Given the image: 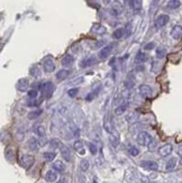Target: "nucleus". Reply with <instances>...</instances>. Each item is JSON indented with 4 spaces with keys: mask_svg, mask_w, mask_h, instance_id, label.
I'll return each mask as SVG.
<instances>
[{
    "mask_svg": "<svg viewBox=\"0 0 182 183\" xmlns=\"http://www.w3.org/2000/svg\"><path fill=\"white\" fill-rule=\"evenodd\" d=\"M54 90H55V87H54V84H53L52 82H50V81L44 82L40 85V92H42V96H43L44 99H51Z\"/></svg>",
    "mask_w": 182,
    "mask_h": 183,
    "instance_id": "nucleus-1",
    "label": "nucleus"
},
{
    "mask_svg": "<svg viewBox=\"0 0 182 183\" xmlns=\"http://www.w3.org/2000/svg\"><path fill=\"white\" fill-rule=\"evenodd\" d=\"M152 142H153L152 136L146 131H141L137 135V143L141 146H150Z\"/></svg>",
    "mask_w": 182,
    "mask_h": 183,
    "instance_id": "nucleus-2",
    "label": "nucleus"
},
{
    "mask_svg": "<svg viewBox=\"0 0 182 183\" xmlns=\"http://www.w3.org/2000/svg\"><path fill=\"white\" fill-rule=\"evenodd\" d=\"M19 163H20L22 168H24L25 170H28L35 163V157L33 156V155H29V154H25V155H23V156L20 157Z\"/></svg>",
    "mask_w": 182,
    "mask_h": 183,
    "instance_id": "nucleus-3",
    "label": "nucleus"
},
{
    "mask_svg": "<svg viewBox=\"0 0 182 183\" xmlns=\"http://www.w3.org/2000/svg\"><path fill=\"white\" fill-rule=\"evenodd\" d=\"M43 69L46 73H51L55 70V63L52 56H46L43 60Z\"/></svg>",
    "mask_w": 182,
    "mask_h": 183,
    "instance_id": "nucleus-4",
    "label": "nucleus"
},
{
    "mask_svg": "<svg viewBox=\"0 0 182 183\" xmlns=\"http://www.w3.org/2000/svg\"><path fill=\"white\" fill-rule=\"evenodd\" d=\"M170 20L169 15H165V13H162V15H158L155 19V27L156 28H162L164 27Z\"/></svg>",
    "mask_w": 182,
    "mask_h": 183,
    "instance_id": "nucleus-5",
    "label": "nucleus"
},
{
    "mask_svg": "<svg viewBox=\"0 0 182 183\" xmlns=\"http://www.w3.org/2000/svg\"><path fill=\"white\" fill-rule=\"evenodd\" d=\"M60 152H61V156H62V158L64 161H66V162H71L72 161V153H71V149L67 146L62 144L61 147H60Z\"/></svg>",
    "mask_w": 182,
    "mask_h": 183,
    "instance_id": "nucleus-6",
    "label": "nucleus"
},
{
    "mask_svg": "<svg viewBox=\"0 0 182 183\" xmlns=\"http://www.w3.org/2000/svg\"><path fill=\"white\" fill-rule=\"evenodd\" d=\"M28 87H29V81H28V79L24 78V79H19L17 82H16V89L18 90V91H26L27 89H28Z\"/></svg>",
    "mask_w": 182,
    "mask_h": 183,
    "instance_id": "nucleus-7",
    "label": "nucleus"
},
{
    "mask_svg": "<svg viewBox=\"0 0 182 183\" xmlns=\"http://www.w3.org/2000/svg\"><path fill=\"white\" fill-rule=\"evenodd\" d=\"M172 149H173V147H172V145L171 144H165L163 145V146H161L160 148H158V155L161 157H166L169 156L170 154L172 153Z\"/></svg>",
    "mask_w": 182,
    "mask_h": 183,
    "instance_id": "nucleus-8",
    "label": "nucleus"
},
{
    "mask_svg": "<svg viewBox=\"0 0 182 183\" xmlns=\"http://www.w3.org/2000/svg\"><path fill=\"white\" fill-rule=\"evenodd\" d=\"M104 131H107L108 134H111L113 131H115L114 122H113V119H111V117H110V115H108L107 117L104 118Z\"/></svg>",
    "mask_w": 182,
    "mask_h": 183,
    "instance_id": "nucleus-9",
    "label": "nucleus"
},
{
    "mask_svg": "<svg viewBox=\"0 0 182 183\" xmlns=\"http://www.w3.org/2000/svg\"><path fill=\"white\" fill-rule=\"evenodd\" d=\"M113 48H114V45H113V44H109V45H107V46L102 47V48L99 51V54H98L99 59H101V60L107 59V57L110 55V53H111V51H113Z\"/></svg>",
    "mask_w": 182,
    "mask_h": 183,
    "instance_id": "nucleus-10",
    "label": "nucleus"
},
{
    "mask_svg": "<svg viewBox=\"0 0 182 183\" xmlns=\"http://www.w3.org/2000/svg\"><path fill=\"white\" fill-rule=\"evenodd\" d=\"M138 91H140V93H141L143 97L150 98V97L152 96V93H153V89H152L150 85H147V84H142V85L138 87Z\"/></svg>",
    "mask_w": 182,
    "mask_h": 183,
    "instance_id": "nucleus-11",
    "label": "nucleus"
},
{
    "mask_svg": "<svg viewBox=\"0 0 182 183\" xmlns=\"http://www.w3.org/2000/svg\"><path fill=\"white\" fill-rule=\"evenodd\" d=\"M5 157H6V159H7L8 162H10V163H13V161H15L16 151H15V148H13V146H8V147L6 148V151H5Z\"/></svg>",
    "mask_w": 182,
    "mask_h": 183,
    "instance_id": "nucleus-12",
    "label": "nucleus"
},
{
    "mask_svg": "<svg viewBox=\"0 0 182 183\" xmlns=\"http://www.w3.org/2000/svg\"><path fill=\"white\" fill-rule=\"evenodd\" d=\"M141 166L144 168L145 170H150V171H157L158 170V165L156 162L153 161H143L141 163Z\"/></svg>",
    "mask_w": 182,
    "mask_h": 183,
    "instance_id": "nucleus-13",
    "label": "nucleus"
},
{
    "mask_svg": "<svg viewBox=\"0 0 182 183\" xmlns=\"http://www.w3.org/2000/svg\"><path fill=\"white\" fill-rule=\"evenodd\" d=\"M171 37L173 39H180L182 37V27L180 25H175L171 30Z\"/></svg>",
    "mask_w": 182,
    "mask_h": 183,
    "instance_id": "nucleus-14",
    "label": "nucleus"
},
{
    "mask_svg": "<svg viewBox=\"0 0 182 183\" xmlns=\"http://www.w3.org/2000/svg\"><path fill=\"white\" fill-rule=\"evenodd\" d=\"M106 30H107L106 27L102 26L101 24H94L91 27V32L97 34V35H104V34H106Z\"/></svg>",
    "mask_w": 182,
    "mask_h": 183,
    "instance_id": "nucleus-15",
    "label": "nucleus"
},
{
    "mask_svg": "<svg viewBox=\"0 0 182 183\" xmlns=\"http://www.w3.org/2000/svg\"><path fill=\"white\" fill-rule=\"evenodd\" d=\"M119 141H120V138H119V135L116 131H113L111 134H109V142L114 147H117L119 145Z\"/></svg>",
    "mask_w": 182,
    "mask_h": 183,
    "instance_id": "nucleus-16",
    "label": "nucleus"
},
{
    "mask_svg": "<svg viewBox=\"0 0 182 183\" xmlns=\"http://www.w3.org/2000/svg\"><path fill=\"white\" fill-rule=\"evenodd\" d=\"M61 63H62V65L65 66V67L72 66V65H73V63H74V57H73L72 55L67 54V55H65V56H63V59H62Z\"/></svg>",
    "mask_w": 182,
    "mask_h": 183,
    "instance_id": "nucleus-17",
    "label": "nucleus"
},
{
    "mask_svg": "<svg viewBox=\"0 0 182 183\" xmlns=\"http://www.w3.org/2000/svg\"><path fill=\"white\" fill-rule=\"evenodd\" d=\"M39 146H42L40 142H38L36 138H30L28 141V148L30 151H38Z\"/></svg>",
    "mask_w": 182,
    "mask_h": 183,
    "instance_id": "nucleus-18",
    "label": "nucleus"
},
{
    "mask_svg": "<svg viewBox=\"0 0 182 183\" xmlns=\"http://www.w3.org/2000/svg\"><path fill=\"white\" fill-rule=\"evenodd\" d=\"M69 75H70V71H69L67 69H62V70H60V71L56 73V79H57L59 81H63V80H65Z\"/></svg>",
    "mask_w": 182,
    "mask_h": 183,
    "instance_id": "nucleus-19",
    "label": "nucleus"
},
{
    "mask_svg": "<svg viewBox=\"0 0 182 183\" xmlns=\"http://www.w3.org/2000/svg\"><path fill=\"white\" fill-rule=\"evenodd\" d=\"M83 147H84V143L81 141V139H78V141H75L74 142V144H73V148L79 152L81 155H83L84 154V149H83Z\"/></svg>",
    "mask_w": 182,
    "mask_h": 183,
    "instance_id": "nucleus-20",
    "label": "nucleus"
},
{
    "mask_svg": "<svg viewBox=\"0 0 182 183\" xmlns=\"http://www.w3.org/2000/svg\"><path fill=\"white\" fill-rule=\"evenodd\" d=\"M34 131L36 133V135L40 137V138H45L46 136V131H45V127L43 125H36V127L34 128Z\"/></svg>",
    "mask_w": 182,
    "mask_h": 183,
    "instance_id": "nucleus-21",
    "label": "nucleus"
},
{
    "mask_svg": "<svg viewBox=\"0 0 182 183\" xmlns=\"http://www.w3.org/2000/svg\"><path fill=\"white\" fill-rule=\"evenodd\" d=\"M53 170L54 171H57V172H60V173H63L65 171V165L63 162H61V161H56V162H54L53 163Z\"/></svg>",
    "mask_w": 182,
    "mask_h": 183,
    "instance_id": "nucleus-22",
    "label": "nucleus"
},
{
    "mask_svg": "<svg viewBox=\"0 0 182 183\" xmlns=\"http://www.w3.org/2000/svg\"><path fill=\"white\" fill-rule=\"evenodd\" d=\"M45 180L50 183L55 182V181L57 180V174H56L54 171H49V172L45 174Z\"/></svg>",
    "mask_w": 182,
    "mask_h": 183,
    "instance_id": "nucleus-23",
    "label": "nucleus"
},
{
    "mask_svg": "<svg viewBox=\"0 0 182 183\" xmlns=\"http://www.w3.org/2000/svg\"><path fill=\"white\" fill-rule=\"evenodd\" d=\"M147 60H148V56L144 52H138L136 54V56H135V61H136L137 63H144V62H146Z\"/></svg>",
    "mask_w": 182,
    "mask_h": 183,
    "instance_id": "nucleus-24",
    "label": "nucleus"
},
{
    "mask_svg": "<svg viewBox=\"0 0 182 183\" xmlns=\"http://www.w3.org/2000/svg\"><path fill=\"white\" fill-rule=\"evenodd\" d=\"M127 108H128V104H123V105H119L115 109V115H117V116H121L123 114H125V111L127 110Z\"/></svg>",
    "mask_w": 182,
    "mask_h": 183,
    "instance_id": "nucleus-25",
    "label": "nucleus"
},
{
    "mask_svg": "<svg viewBox=\"0 0 182 183\" xmlns=\"http://www.w3.org/2000/svg\"><path fill=\"white\" fill-rule=\"evenodd\" d=\"M96 63V59L94 57H89V59H84L82 60V62L80 63L81 67H87V66H91Z\"/></svg>",
    "mask_w": 182,
    "mask_h": 183,
    "instance_id": "nucleus-26",
    "label": "nucleus"
},
{
    "mask_svg": "<svg viewBox=\"0 0 182 183\" xmlns=\"http://www.w3.org/2000/svg\"><path fill=\"white\" fill-rule=\"evenodd\" d=\"M175 166H177V158L172 157V158H170L169 161H168L165 169H166V171H172L175 169Z\"/></svg>",
    "mask_w": 182,
    "mask_h": 183,
    "instance_id": "nucleus-27",
    "label": "nucleus"
},
{
    "mask_svg": "<svg viewBox=\"0 0 182 183\" xmlns=\"http://www.w3.org/2000/svg\"><path fill=\"white\" fill-rule=\"evenodd\" d=\"M181 6V2L180 0H169L168 1V7L170 9H177Z\"/></svg>",
    "mask_w": 182,
    "mask_h": 183,
    "instance_id": "nucleus-28",
    "label": "nucleus"
},
{
    "mask_svg": "<svg viewBox=\"0 0 182 183\" xmlns=\"http://www.w3.org/2000/svg\"><path fill=\"white\" fill-rule=\"evenodd\" d=\"M124 34H125V28H117V29L114 32L113 37L115 39H119L124 36Z\"/></svg>",
    "mask_w": 182,
    "mask_h": 183,
    "instance_id": "nucleus-29",
    "label": "nucleus"
},
{
    "mask_svg": "<svg viewBox=\"0 0 182 183\" xmlns=\"http://www.w3.org/2000/svg\"><path fill=\"white\" fill-rule=\"evenodd\" d=\"M55 156H56V154L54 152H45L43 154V157H44V159L46 162H52L53 159L55 158Z\"/></svg>",
    "mask_w": 182,
    "mask_h": 183,
    "instance_id": "nucleus-30",
    "label": "nucleus"
},
{
    "mask_svg": "<svg viewBox=\"0 0 182 183\" xmlns=\"http://www.w3.org/2000/svg\"><path fill=\"white\" fill-rule=\"evenodd\" d=\"M40 115H42V110H40V109H38V110H33V111H30V112L28 114V119H30V120L36 119V118H38Z\"/></svg>",
    "mask_w": 182,
    "mask_h": 183,
    "instance_id": "nucleus-31",
    "label": "nucleus"
},
{
    "mask_svg": "<svg viewBox=\"0 0 182 183\" xmlns=\"http://www.w3.org/2000/svg\"><path fill=\"white\" fill-rule=\"evenodd\" d=\"M61 145H62L61 141L57 139V138H53V139L50 141V146H51L52 148H54V149H55V148H60Z\"/></svg>",
    "mask_w": 182,
    "mask_h": 183,
    "instance_id": "nucleus-32",
    "label": "nucleus"
},
{
    "mask_svg": "<svg viewBox=\"0 0 182 183\" xmlns=\"http://www.w3.org/2000/svg\"><path fill=\"white\" fill-rule=\"evenodd\" d=\"M130 6H131V8H133L135 11H138V10L142 8L140 0H130Z\"/></svg>",
    "mask_w": 182,
    "mask_h": 183,
    "instance_id": "nucleus-33",
    "label": "nucleus"
},
{
    "mask_svg": "<svg viewBox=\"0 0 182 183\" xmlns=\"http://www.w3.org/2000/svg\"><path fill=\"white\" fill-rule=\"evenodd\" d=\"M80 169L83 172H87L89 170V161L88 159H82L81 163H80Z\"/></svg>",
    "mask_w": 182,
    "mask_h": 183,
    "instance_id": "nucleus-34",
    "label": "nucleus"
},
{
    "mask_svg": "<svg viewBox=\"0 0 182 183\" xmlns=\"http://www.w3.org/2000/svg\"><path fill=\"white\" fill-rule=\"evenodd\" d=\"M165 54H166V51H165V48H163V47H158V48L156 50V56H157L158 59H163V57L165 56Z\"/></svg>",
    "mask_w": 182,
    "mask_h": 183,
    "instance_id": "nucleus-35",
    "label": "nucleus"
},
{
    "mask_svg": "<svg viewBox=\"0 0 182 183\" xmlns=\"http://www.w3.org/2000/svg\"><path fill=\"white\" fill-rule=\"evenodd\" d=\"M128 153L131 156H137L140 154V149L137 147H135V146H130L129 148H128Z\"/></svg>",
    "mask_w": 182,
    "mask_h": 183,
    "instance_id": "nucleus-36",
    "label": "nucleus"
},
{
    "mask_svg": "<svg viewBox=\"0 0 182 183\" xmlns=\"http://www.w3.org/2000/svg\"><path fill=\"white\" fill-rule=\"evenodd\" d=\"M138 118H140V116H138L137 112H133V114H130L129 116L127 117V120H128L129 122H135V121L138 120Z\"/></svg>",
    "mask_w": 182,
    "mask_h": 183,
    "instance_id": "nucleus-37",
    "label": "nucleus"
},
{
    "mask_svg": "<svg viewBox=\"0 0 182 183\" xmlns=\"http://www.w3.org/2000/svg\"><path fill=\"white\" fill-rule=\"evenodd\" d=\"M27 96H28V98H29V99H36V98H37V96H38V91H37L36 89L29 90Z\"/></svg>",
    "mask_w": 182,
    "mask_h": 183,
    "instance_id": "nucleus-38",
    "label": "nucleus"
},
{
    "mask_svg": "<svg viewBox=\"0 0 182 183\" xmlns=\"http://www.w3.org/2000/svg\"><path fill=\"white\" fill-rule=\"evenodd\" d=\"M78 92H79L78 88H72V89H69V90H67V96L71 97V98H74V97L78 94Z\"/></svg>",
    "mask_w": 182,
    "mask_h": 183,
    "instance_id": "nucleus-39",
    "label": "nucleus"
},
{
    "mask_svg": "<svg viewBox=\"0 0 182 183\" xmlns=\"http://www.w3.org/2000/svg\"><path fill=\"white\" fill-rule=\"evenodd\" d=\"M88 147H89V149H90V153L92 155H96L97 154V152H98V148H97V146L93 144V143H89L88 144Z\"/></svg>",
    "mask_w": 182,
    "mask_h": 183,
    "instance_id": "nucleus-40",
    "label": "nucleus"
},
{
    "mask_svg": "<svg viewBox=\"0 0 182 183\" xmlns=\"http://www.w3.org/2000/svg\"><path fill=\"white\" fill-rule=\"evenodd\" d=\"M154 47H155V43L151 42V43H147V44L144 46V50H145V51H151V50H153Z\"/></svg>",
    "mask_w": 182,
    "mask_h": 183,
    "instance_id": "nucleus-41",
    "label": "nucleus"
},
{
    "mask_svg": "<svg viewBox=\"0 0 182 183\" xmlns=\"http://www.w3.org/2000/svg\"><path fill=\"white\" fill-rule=\"evenodd\" d=\"M125 35L126 36H129L130 33H131V25H130V23H128L127 25H126V27H125Z\"/></svg>",
    "mask_w": 182,
    "mask_h": 183,
    "instance_id": "nucleus-42",
    "label": "nucleus"
},
{
    "mask_svg": "<svg viewBox=\"0 0 182 183\" xmlns=\"http://www.w3.org/2000/svg\"><path fill=\"white\" fill-rule=\"evenodd\" d=\"M38 71V69H37V66L34 65L32 66V69H30V74H33V77H37V74H36V72Z\"/></svg>",
    "mask_w": 182,
    "mask_h": 183,
    "instance_id": "nucleus-43",
    "label": "nucleus"
},
{
    "mask_svg": "<svg viewBox=\"0 0 182 183\" xmlns=\"http://www.w3.org/2000/svg\"><path fill=\"white\" fill-rule=\"evenodd\" d=\"M158 1H160V0H152V7H153V8H155L156 5L158 3Z\"/></svg>",
    "mask_w": 182,
    "mask_h": 183,
    "instance_id": "nucleus-44",
    "label": "nucleus"
},
{
    "mask_svg": "<svg viewBox=\"0 0 182 183\" xmlns=\"http://www.w3.org/2000/svg\"><path fill=\"white\" fill-rule=\"evenodd\" d=\"M178 154H179L180 156H182V144L178 147Z\"/></svg>",
    "mask_w": 182,
    "mask_h": 183,
    "instance_id": "nucleus-45",
    "label": "nucleus"
},
{
    "mask_svg": "<svg viewBox=\"0 0 182 183\" xmlns=\"http://www.w3.org/2000/svg\"><path fill=\"white\" fill-rule=\"evenodd\" d=\"M136 70H137V71H144V66L143 65L137 66V67H136Z\"/></svg>",
    "mask_w": 182,
    "mask_h": 183,
    "instance_id": "nucleus-46",
    "label": "nucleus"
},
{
    "mask_svg": "<svg viewBox=\"0 0 182 183\" xmlns=\"http://www.w3.org/2000/svg\"><path fill=\"white\" fill-rule=\"evenodd\" d=\"M57 183H67V181H66V179H61Z\"/></svg>",
    "mask_w": 182,
    "mask_h": 183,
    "instance_id": "nucleus-47",
    "label": "nucleus"
},
{
    "mask_svg": "<svg viewBox=\"0 0 182 183\" xmlns=\"http://www.w3.org/2000/svg\"><path fill=\"white\" fill-rule=\"evenodd\" d=\"M92 183H98V181H97V179H96V178L93 179V182H92Z\"/></svg>",
    "mask_w": 182,
    "mask_h": 183,
    "instance_id": "nucleus-48",
    "label": "nucleus"
},
{
    "mask_svg": "<svg viewBox=\"0 0 182 183\" xmlns=\"http://www.w3.org/2000/svg\"><path fill=\"white\" fill-rule=\"evenodd\" d=\"M180 164L182 165V156H181V159H180Z\"/></svg>",
    "mask_w": 182,
    "mask_h": 183,
    "instance_id": "nucleus-49",
    "label": "nucleus"
}]
</instances>
